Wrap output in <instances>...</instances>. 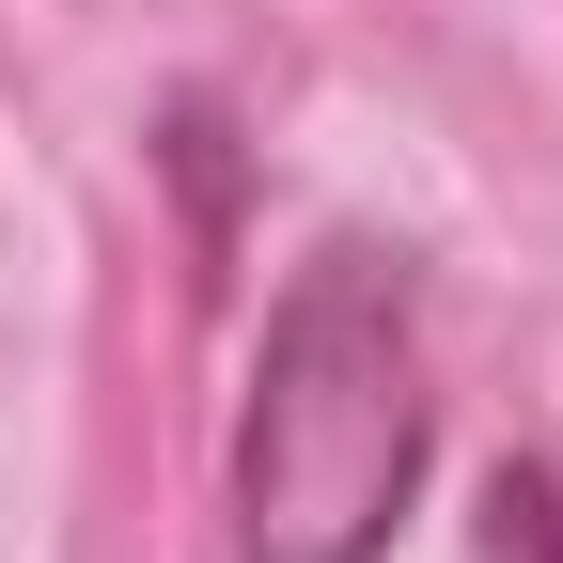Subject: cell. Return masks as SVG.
<instances>
[{
    "instance_id": "7a4b0ae2",
    "label": "cell",
    "mask_w": 563,
    "mask_h": 563,
    "mask_svg": "<svg viewBox=\"0 0 563 563\" xmlns=\"http://www.w3.org/2000/svg\"><path fill=\"white\" fill-rule=\"evenodd\" d=\"M485 563H563V485L548 470H501V485H485Z\"/></svg>"
},
{
    "instance_id": "6da1fadb",
    "label": "cell",
    "mask_w": 563,
    "mask_h": 563,
    "mask_svg": "<svg viewBox=\"0 0 563 563\" xmlns=\"http://www.w3.org/2000/svg\"><path fill=\"white\" fill-rule=\"evenodd\" d=\"M422 454H439V391H422V313L407 266L329 235L266 298L251 407H235V563H391Z\"/></svg>"
}]
</instances>
